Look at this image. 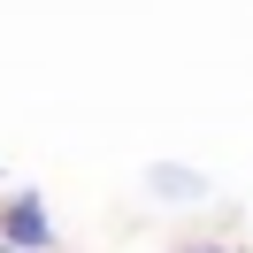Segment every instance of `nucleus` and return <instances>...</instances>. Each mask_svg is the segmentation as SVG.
<instances>
[{"instance_id": "f257e3e1", "label": "nucleus", "mask_w": 253, "mask_h": 253, "mask_svg": "<svg viewBox=\"0 0 253 253\" xmlns=\"http://www.w3.org/2000/svg\"><path fill=\"white\" fill-rule=\"evenodd\" d=\"M0 246H16V253H46L54 246V222H46V207H39V192H8V207H0Z\"/></svg>"}, {"instance_id": "f03ea898", "label": "nucleus", "mask_w": 253, "mask_h": 253, "mask_svg": "<svg viewBox=\"0 0 253 253\" xmlns=\"http://www.w3.org/2000/svg\"><path fill=\"white\" fill-rule=\"evenodd\" d=\"M146 184H154L161 200H176V207H184V200H207V176H200V169H169V161H154Z\"/></svg>"}, {"instance_id": "7ed1b4c3", "label": "nucleus", "mask_w": 253, "mask_h": 253, "mask_svg": "<svg viewBox=\"0 0 253 253\" xmlns=\"http://www.w3.org/2000/svg\"><path fill=\"white\" fill-rule=\"evenodd\" d=\"M184 253H230V246H184Z\"/></svg>"}, {"instance_id": "20e7f679", "label": "nucleus", "mask_w": 253, "mask_h": 253, "mask_svg": "<svg viewBox=\"0 0 253 253\" xmlns=\"http://www.w3.org/2000/svg\"><path fill=\"white\" fill-rule=\"evenodd\" d=\"M0 253H16V246H0Z\"/></svg>"}]
</instances>
